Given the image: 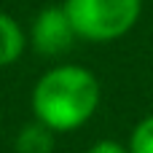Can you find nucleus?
Wrapping results in <instances>:
<instances>
[{
    "label": "nucleus",
    "mask_w": 153,
    "mask_h": 153,
    "mask_svg": "<svg viewBox=\"0 0 153 153\" xmlns=\"http://www.w3.org/2000/svg\"><path fill=\"white\" fill-rule=\"evenodd\" d=\"M102 89L97 75L83 65H56L32 86V116L54 134L75 132L89 124L100 108Z\"/></svg>",
    "instance_id": "nucleus-1"
},
{
    "label": "nucleus",
    "mask_w": 153,
    "mask_h": 153,
    "mask_svg": "<svg viewBox=\"0 0 153 153\" xmlns=\"http://www.w3.org/2000/svg\"><path fill=\"white\" fill-rule=\"evenodd\" d=\"M65 13L78 35L89 43H110L134 30L143 0H65Z\"/></svg>",
    "instance_id": "nucleus-2"
},
{
    "label": "nucleus",
    "mask_w": 153,
    "mask_h": 153,
    "mask_svg": "<svg viewBox=\"0 0 153 153\" xmlns=\"http://www.w3.org/2000/svg\"><path fill=\"white\" fill-rule=\"evenodd\" d=\"M78 35L65 13V5H46L35 13L32 24H30V35H27V43L32 46L35 54L40 56H62L67 54L73 46H75Z\"/></svg>",
    "instance_id": "nucleus-3"
},
{
    "label": "nucleus",
    "mask_w": 153,
    "mask_h": 153,
    "mask_svg": "<svg viewBox=\"0 0 153 153\" xmlns=\"http://www.w3.org/2000/svg\"><path fill=\"white\" fill-rule=\"evenodd\" d=\"M24 48H27V35H24L22 24L11 13L0 11V67L16 65L22 59Z\"/></svg>",
    "instance_id": "nucleus-4"
},
{
    "label": "nucleus",
    "mask_w": 153,
    "mask_h": 153,
    "mask_svg": "<svg viewBox=\"0 0 153 153\" xmlns=\"http://www.w3.org/2000/svg\"><path fill=\"white\" fill-rule=\"evenodd\" d=\"M54 137L56 134L51 129L32 121V124H27V126H22L16 132L13 151L16 153H54Z\"/></svg>",
    "instance_id": "nucleus-5"
},
{
    "label": "nucleus",
    "mask_w": 153,
    "mask_h": 153,
    "mask_svg": "<svg viewBox=\"0 0 153 153\" xmlns=\"http://www.w3.org/2000/svg\"><path fill=\"white\" fill-rule=\"evenodd\" d=\"M126 148L129 153H153V113L134 124Z\"/></svg>",
    "instance_id": "nucleus-6"
},
{
    "label": "nucleus",
    "mask_w": 153,
    "mask_h": 153,
    "mask_svg": "<svg viewBox=\"0 0 153 153\" xmlns=\"http://www.w3.org/2000/svg\"><path fill=\"white\" fill-rule=\"evenodd\" d=\"M86 153H129V148L124 143H118V140H100V143H94Z\"/></svg>",
    "instance_id": "nucleus-7"
}]
</instances>
